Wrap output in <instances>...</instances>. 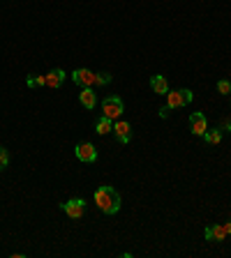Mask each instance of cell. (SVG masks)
Returning <instances> with one entry per match:
<instances>
[{
  "instance_id": "obj_1",
  "label": "cell",
  "mask_w": 231,
  "mask_h": 258,
  "mask_svg": "<svg viewBox=\"0 0 231 258\" xmlns=\"http://www.w3.org/2000/svg\"><path fill=\"white\" fill-rule=\"evenodd\" d=\"M95 203H98V208L104 215H116L120 210V194L116 192L114 187L102 185L95 189Z\"/></svg>"
},
{
  "instance_id": "obj_2",
  "label": "cell",
  "mask_w": 231,
  "mask_h": 258,
  "mask_svg": "<svg viewBox=\"0 0 231 258\" xmlns=\"http://www.w3.org/2000/svg\"><path fill=\"white\" fill-rule=\"evenodd\" d=\"M192 99H194V95H192V90H188V88H180V90H171L166 92V108H185L192 104Z\"/></svg>"
},
{
  "instance_id": "obj_3",
  "label": "cell",
  "mask_w": 231,
  "mask_h": 258,
  "mask_svg": "<svg viewBox=\"0 0 231 258\" xmlns=\"http://www.w3.org/2000/svg\"><path fill=\"white\" fill-rule=\"evenodd\" d=\"M122 111H125V104H122L120 97L109 95V97H104V99H102V115L111 118L114 122L122 115Z\"/></svg>"
},
{
  "instance_id": "obj_4",
  "label": "cell",
  "mask_w": 231,
  "mask_h": 258,
  "mask_svg": "<svg viewBox=\"0 0 231 258\" xmlns=\"http://www.w3.org/2000/svg\"><path fill=\"white\" fill-rule=\"evenodd\" d=\"M74 155H76V159L84 164H95L98 162V148L92 143H88V141H84V143H79L76 148H74Z\"/></svg>"
},
{
  "instance_id": "obj_5",
  "label": "cell",
  "mask_w": 231,
  "mask_h": 258,
  "mask_svg": "<svg viewBox=\"0 0 231 258\" xmlns=\"http://www.w3.org/2000/svg\"><path fill=\"white\" fill-rule=\"evenodd\" d=\"M60 208H62V212H65L70 219H81L84 212H86V201H84V198H70L67 203L60 205Z\"/></svg>"
},
{
  "instance_id": "obj_6",
  "label": "cell",
  "mask_w": 231,
  "mask_h": 258,
  "mask_svg": "<svg viewBox=\"0 0 231 258\" xmlns=\"http://www.w3.org/2000/svg\"><path fill=\"white\" fill-rule=\"evenodd\" d=\"M190 129H192L194 136H204L208 132V120L201 111H194V113L190 115Z\"/></svg>"
},
{
  "instance_id": "obj_7",
  "label": "cell",
  "mask_w": 231,
  "mask_h": 258,
  "mask_svg": "<svg viewBox=\"0 0 231 258\" xmlns=\"http://www.w3.org/2000/svg\"><path fill=\"white\" fill-rule=\"evenodd\" d=\"M72 81L76 85H81V88H92V85H95V72L86 69V67L74 69V72H72Z\"/></svg>"
},
{
  "instance_id": "obj_8",
  "label": "cell",
  "mask_w": 231,
  "mask_h": 258,
  "mask_svg": "<svg viewBox=\"0 0 231 258\" xmlns=\"http://www.w3.org/2000/svg\"><path fill=\"white\" fill-rule=\"evenodd\" d=\"M114 134L122 145H128L130 138H132V127H130V122H125V120H116L114 122Z\"/></svg>"
},
{
  "instance_id": "obj_9",
  "label": "cell",
  "mask_w": 231,
  "mask_h": 258,
  "mask_svg": "<svg viewBox=\"0 0 231 258\" xmlns=\"http://www.w3.org/2000/svg\"><path fill=\"white\" fill-rule=\"evenodd\" d=\"M204 238L208 242H222L226 240V231H224V224H213V226H208L204 231Z\"/></svg>"
},
{
  "instance_id": "obj_10",
  "label": "cell",
  "mask_w": 231,
  "mask_h": 258,
  "mask_svg": "<svg viewBox=\"0 0 231 258\" xmlns=\"http://www.w3.org/2000/svg\"><path fill=\"white\" fill-rule=\"evenodd\" d=\"M44 76H46V88H60L62 81H65V72H62V69H58V67H56V69H51L49 74H44Z\"/></svg>"
},
{
  "instance_id": "obj_11",
  "label": "cell",
  "mask_w": 231,
  "mask_h": 258,
  "mask_svg": "<svg viewBox=\"0 0 231 258\" xmlns=\"http://www.w3.org/2000/svg\"><path fill=\"white\" fill-rule=\"evenodd\" d=\"M79 102L84 104L86 108H95L98 106V95H95L92 88H84V90L79 92Z\"/></svg>"
},
{
  "instance_id": "obj_12",
  "label": "cell",
  "mask_w": 231,
  "mask_h": 258,
  "mask_svg": "<svg viewBox=\"0 0 231 258\" xmlns=\"http://www.w3.org/2000/svg\"><path fill=\"white\" fill-rule=\"evenodd\" d=\"M150 88H152V92H158V95H166V92H169V83H166V78L162 76V74L150 76Z\"/></svg>"
},
{
  "instance_id": "obj_13",
  "label": "cell",
  "mask_w": 231,
  "mask_h": 258,
  "mask_svg": "<svg viewBox=\"0 0 231 258\" xmlns=\"http://www.w3.org/2000/svg\"><path fill=\"white\" fill-rule=\"evenodd\" d=\"M95 132L100 134V136H106V134L114 132V120L111 118H106V115H102L98 122H95Z\"/></svg>"
},
{
  "instance_id": "obj_14",
  "label": "cell",
  "mask_w": 231,
  "mask_h": 258,
  "mask_svg": "<svg viewBox=\"0 0 231 258\" xmlns=\"http://www.w3.org/2000/svg\"><path fill=\"white\" fill-rule=\"evenodd\" d=\"M204 138H206V143L218 145L220 141H222V129H208V132L204 134Z\"/></svg>"
},
{
  "instance_id": "obj_15",
  "label": "cell",
  "mask_w": 231,
  "mask_h": 258,
  "mask_svg": "<svg viewBox=\"0 0 231 258\" xmlns=\"http://www.w3.org/2000/svg\"><path fill=\"white\" fill-rule=\"evenodd\" d=\"M109 83H111V74L109 72L95 74V85H109Z\"/></svg>"
},
{
  "instance_id": "obj_16",
  "label": "cell",
  "mask_w": 231,
  "mask_h": 258,
  "mask_svg": "<svg viewBox=\"0 0 231 258\" xmlns=\"http://www.w3.org/2000/svg\"><path fill=\"white\" fill-rule=\"evenodd\" d=\"M218 92L220 95H231V81H226V78L218 81Z\"/></svg>"
},
{
  "instance_id": "obj_17",
  "label": "cell",
  "mask_w": 231,
  "mask_h": 258,
  "mask_svg": "<svg viewBox=\"0 0 231 258\" xmlns=\"http://www.w3.org/2000/svg\"><path fill=\"white\" fill-rule=\"evenodd\" d=\"M7 166H10V152L5 148H0V171H5Z\"/></svg>"
},
{
  "instance_id": "obj_18",
  "label": "cell",
  "mask_w": 231,
  "mask_h": 258,
  "mask_svg": "<svg viewBox=\"0 0 231 258\" xmlns=\"http://www.w3.org/2000/svg\"><path fill=\"white\" fill-rule=\"evenodd\" d=\"M32 81H35V85H46V76H42V74H40V76H32Z\"/></svg>"
},
{
  "instance_id": "obj_19",
  "label": "cell",
  "mask_w": 231,
  "mask_h": 258,
  "mask_svg": "<svg viewBox=\"0 0 231 258\" xmlns=\"http://www.w3.org/2000/svg\"><path fill=\"white\" fill-rule=\"evenodd\" d=\"M224 231H226V235H231V222L224 224Z\"/></svg>"
},
{
  "instance_id": "obj_20",
  "label": "cell",
  "mask_w": 231,
  "mask_h": 258,
  "mask_svg": "<svg viewBox=\"0 0 231 258\" xmlns=\"http://www.w3.org/2000/svg\"><path fill=\"white\" fill-rule=\"evenodd\" d=\"M226 129H229V132H231V122H226Z\"/></svg>"
}]
</instances>
